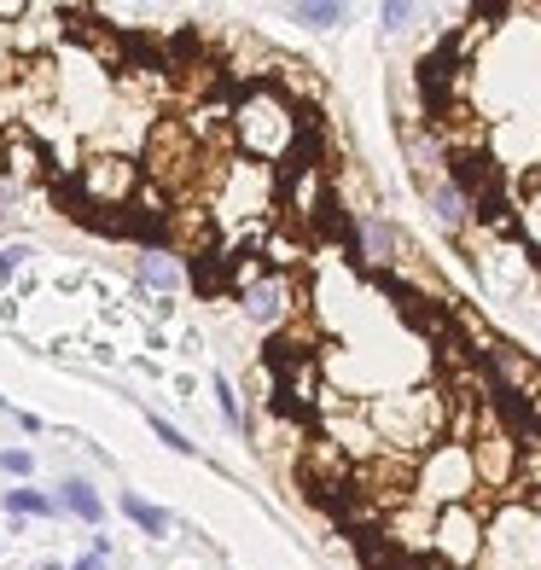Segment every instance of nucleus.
I'll list each match as a JSON object with an SVG mask.
<instances>
[{
    "mask_svg": "<svg viewBox=\"0 0 541 570\" xmlns=\"http://www.w3.org/2000/svg\"><path fill=\"white\" fill-rule=\"evenodd\" d=\"M297 23H308V30H332V23H344V7L338 0H321V7H292Z\"/></svg>",
    "mask_w": 541,
    "mask_h": 570,
    "instance_id": "4468645a",
    "label": "nucleus"
},
{
    "mask_svg": "<svg viewBox=\"0 0 541 570\" xmlns=\"http://www.w3.org/2000/svg\"><path fill=\"white\" fill-rule=\"evenodd\" d=\"M135 187H140V169L128 164V158H94L88 169H82V193H88V204L99 216H117L128 198H135Z\"/></svg>",
    "mask_w": 541,
    "mask_h": 570,
    "instance_id": "39448f33",
    "label": "nucleus"
},
{
    "mask_svg": "<svg viewBox=\"0 0 541 570\" xmlns=\"http://www.w3.org/2000/svg\"><path fill=\"white\" fill-rule=\"evenodd\" d=\"M234 140L250 151L256 164H274V158H286V151L297 146V111L286 106V99H279L274 88H250L239 106H234Z\"/></svg>",
    "mask_w": 541,
    "mask_h": 570,
    "instance_id": "f257e3e1",
    "label": "nucleus"
},
{
    "mask_svg": "<svg viewBox=\"0 0 541 570\" xmlns=\"http://www.w3.org/2000/svg\"><path fill=\"white\" fill-rule=\"evenodd\" d=\"M378 18H384V30H402V23H414L420 12H414V7H407V0H391V7H384Z\"/></svg>",
    "mask_w": 541,
    "mask_h": 570,
    "instance_id": "f3484780",
    "label": "nucleus"
},
{
    "mask_svg": "<svg viewBox=\"0 0 541 570\" xmlns=\"http://www.w3.org/2000/svg\"><path fill=\"white\" fill-rule=\"evenodd\" d=\"M524 227H530V239L541 245V187H535V198L524 204Z\"/></svg>",
    "mask_w": 541,
    "mask_h": 570,
    "instance_id": "aec40b11",
    "label": "nucleus"
},
{
    "mask_svg": "<svg viewBox=\"0 0 541 570\" xmlns=\"http://www.w3.org/2000/svg\"><path fill=\"white\" fill-rule=\"evenodd\" d=\"M70 570H106V559H99V553H82V559H76Z\"/></svg>",
    "mask_w": 541,
    "mask_h": 570,
    "instance_id": "4be33fe9",
    "label": "nucleus"
},
{
    "mask_svg": "<svg viewBox=\"0 0 541 570\" xmlns=\"http://www.w3.org/2000/svg\"><path fill=\"white\" fill-rule=\"evenodd\" d=\"M122 512H128V524H140L146 535H164V530H169V512L151 507V501H140V495H122Z\"/></svg>",
    "mask_w": 541,
    "mask_h": 570,
    "instance_id": "f8f14e48",
    "label": "nucleus"
},
{
    "mask_svg": "<svg viewBox=\"0 0 541 570\" xmlns=\"http://www.w3.org/2000/svg\"><path fill=\"white\" fill-rule=\"evenodd\" d=\"M472 472H478V483H506L512 478V443L506 436H483L472 449Z\"/></svg>",
    "mask_w": 541,
    "mask_h": 570,
    "instance_id": "6e6552de",
    "label": "nucleus"
},
{
    "mask_svg": "<svg viewBox=\"0 0 541 570\" xmlns=\"http://www.w3.org/2000/svg\"><path fill=\"white\" fill-rule=\"evenodd\" d=\"M216 402H222V420L239 431L245 425V407H239V396H234V384H227V379H216Z\"/></svg>",
    "mask_w": 541,
    "mask_h": 570,
    "instance_id": "dca6fc26",
    "label": "nucleus"
},
{
    "mask_svg": "<svg viewBox=\"0 0 541 570\" xmlns=\"http://www.w3.org/2000/svg\"><path fill=\"white\" fill-rule=\"evenodd\" d=\"M151 431H158V443H164V449H180V454H193V443H187V436H180V431H175L169 420H151Z\"/></svg>",
    "mask_w": 541,
    "mask_h": 570,
    "instance_id": "a211bd4d",
    "label": "nucleus"
},
{
    "mask_svg": "<svg viewBox=\"0 0 541 570\" xmlns=\"http://www.w3.org/2000/svg\"><path fill=\"white\" fill-rule=\"evenodd\" d=\"M30 454H23V449H7V454H0V472H12V478H23V472H30Z\"/></svg>",
    "mask_w": 541,
    "mask_h": 570,
    "instance_id": "6ab92c4d",
    "label": "nucleus"
},
{
    "mask_svg": "<svg viewBox=\"0 0 541 570\" xmlns=\"http://www.w3.org/2000/svg\"><path fill=\"white\" fill-rule=\"evenodd\" d=\"M140 279L151 285V292H175V285L187 279V268H180L175 256H164V250H146L140 256Z\"/></svg>",
    "mask_w": 541,
    "mask_h": 570,
    "instance_id": "1a4fd4ad",
    "label": "nucleus"
},
{
    "mask_svg": "<svg viewBox=\"0 0 541 570\" xmlns=\"http://www.w3.org/2000/svg\"><path fill=\"white\" fill-rule=\"evenodd\" d=\"M431 210H436V222H443V227L466 222V198H460L454 180H431Z\"/></svg>",
    "mask_w": 541,
    "mask_h": 570,
    "instance_id": "9d476101",
    "label": "nucleus"
},
{
    "mask_svg": "<svg viewBox=\"0 0 541 570\" xmlns=\"http://www.w3.org/2000/svg\"><path fill=\"white\" fill-rule=\"evenodd\" d=\"M18 263H23V250H18V245H7V250H0V285H7V279L18 274Z\"/></svg>",
    "mask_w": 541,
    "mask_h": 570,
    "instance_id": "412c9836",
    "label": "nucleus"
},
{
    "mask_svg": "<svg viewBox=\"0 0 541 570\" xmlns=\"http://www.w3.org/2000/svg\"><path fill=\"white\" fill-rule=\"evenodd\" d=\"M373 420H378V431L391 436L396 449H425L431 436H436V425H443V407H436L431 391H420V396H391V402H378Z\"/></svg>",
    "mask_w": 541,
    "mask_h": 570,
    "instance_id": "7ed1b4c3",
    "label": "nucleus"
},
{
    "mask_svg": "<svg viewBox=\"0 0 541 570\" xmlns=\"http://www.w3.org/2000/svg\"><path fill=\"white\" fill-rule=\"evenodd\" d=\"M7 512H18V518H30V512H53V501H47L41 495V489H12V495H7Z\"/></svg>",
    "mask_w": 541,
    "mask_h": 570,
    "instance_id": "2eb2a0df",
    "label": "nucleus"
},
{
    "mask_svg": "<svg viewBox=\"0 0 541 570\" xmlns=\"http://www.w3.org/2000/svg\"><path fill=\"white\" fill-rule=\"evenodd\" d=\"M483 518L460 501V507H443L436 512V524H431V548L443 553V564L449 570H472L478 559H483Z\"/></svg>",
    "mask_w": 541,
    "mask_h": 570,
    "instance_id": "20e7f679",
    "label": "nucleus"
},
{
    "mask_svg": "<svg viewBox=\"0 0 541 570\" xmlns=\"http://www.w3.org/2000/svg\"><path fill=\"white\" fill-rule=\"evenodd\" d=\"M239 303H245V315L256 326H279L292 315V279L286 274H256V279H245Z\"/></svg>",
    "mask_w": 541,
    "mask_h": 570,
    "instance_id": "0eeeda50",
    "label": "nucleus"
},
{
    "mask_svg": "<svg viewBox=\"0 0 541 570\" xmlns=\"http://www.w3.org/2000/svg\"><path fill=\"white\" fill-rule=\"evenodd\" d=\"M274 204V180L263 169H227V193H222V222H250L268 216Z\"/></svg>",
    "mask_w": 541,
    "mask_h": 570,
    "instance_id": "423d86ee",
    "label": "nucleus"
},
{
    "mask_svg": "<svg viewBox=\"0 0 541 570\" xmlns=\"http://www.w3.org/2000/svg\"><path fill=\"white\" fill-rule=\"evenodd\" d=\"M59 507L65 512H76V518H88V524H99V495L82 483V478H70L65 489H59Z\"/></svg>",
    "mask_w": 541,
    "mask_h": 570,
    "instance_id": "9b49d317",
    "label": "nucleus"
},
{
    "mask_svg": "<svg viewBox=\"0 0 541 570\" xmlns=\"http://www.w3.org/2000/svg\"><path fill=\"white\" fill-rule=\"evenodd\" d=\"M478 489V472H472V449H460V443H443V449H431L425 465H420V501L425 507H460Z\"/></svg>",
    "mask_w": 541,
    "mask_h": 570,
    "instance_id": "f03ea898",
    "label": "nucleus"
},
{
    "mask_svg": "<svg viewBox=\"0 0 541 570\" xmlns=\"http://www.w3.org/2000/svg\"><path fill=\"white\" fill-rule=\"evenodd\" d=\"M391 245H396L391 227L367 216V227H361V256H367V263H384V256H391Z\"/></svg>",
    "mask_w": 541,
    "mask_h": 570,
    "instance_id": "ddd939ff",
    "label": "nucleus"
}]
</instances>
